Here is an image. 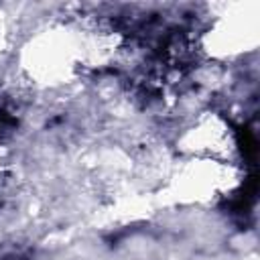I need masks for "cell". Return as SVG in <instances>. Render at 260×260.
Returning a JSON list of instances; mask_svg holds the SVG:
<instances>
[{"instance_id":"obj_3","label":"cell","mask_w":260,"mask_h":260,"mask_svg":"<svg viewBox=\"0 0 260 260\" xmlns=\"http://www.w3.org/2000/svg\"><path fill=\"white\" fill-rule=\"evenodd\" d=\"M2 193H4V181L0 179V203H2Z\"/></svg>"},{"instance_id":"obj_2","label":"cell","mask_w":260,"mask_h":260,"mask_svg":"<svg viewBox=\"0 0 260 260\" xmlns=\"http://www.w3.org/2000/svg\"><path fill=\"white\" fill-rule=\"evenodd\" d=\"M2 260H28V258L22 256V254H10V256H4Z\"/></svg>"},{"instance_id":"obj_1","label":"cell","mask_w":260,"mask_h":260,"mask_svg":"<svg viewBox=\"0 0 260 260\" xmlns=\"http://www.w3.org/2000/svg\"><path fill=\"white\" fill-rule=\"evenodd\" d=\"M16 116L14 112L6 106V104H0V142L6 140L14 130H16Z\"/></svg>"}]
</instances>
